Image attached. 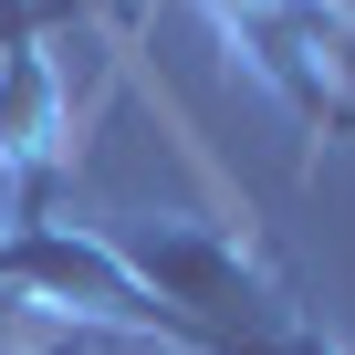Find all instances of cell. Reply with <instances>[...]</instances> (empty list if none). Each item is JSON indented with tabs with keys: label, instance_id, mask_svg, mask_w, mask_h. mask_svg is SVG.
<instances>
[{
	"label": "cell",
	"instance_id": "cell-1",
	"mask_svg": "<svg viewBox=\"0 0 355 355\" xmlns=\"http://www.w3.org/2000/svg\"><path fill=\"white\" fill-rule=\"evenodd\" d=\"M0 282L32 303V324L53 313L63 334H157L178 355H199V324L178 303H157L136 282V261L115 241L73 230V220H11V230H0Z\"/></svg>",
	"mask_w": 355,
	"mask_h": 355
},
{
	"label": "cell",
	"instance_id": "cell-2",
	"mask_svg": "<svg viewBox=\"0 0 355 355\" xmlns=\"http://www.w3.org/2000/svg\"><path fill=\"white\" fill-rule=\"evenodd\" d=\"M63 157H73V105H63L42 32H21V42H0V189H11V220H53Z\"/></svg>",
	"mask_w": 355,
	"mask_h": 355
},
{
	"label": "cell",
	"instance_id": "cell-3",
	"mask_svg": "<svg viewBox=\"0 0 355 355\" xmlns=\"http://www.w3.org/2000/svg\"><path fill=\"white\" fill-rule=\"evenodd\" d=\"M261 355H345V345H334V334H324L313 313H282V334H272Z\"/></svg>",
	"mask_w": 355,
	"mask_h": 355
},
{
	"label": "cell",
	"instance_id": "cell-4",
	"mask_svg": "<svg viewBox=\"0 0 355 355\" xmlns=\"http://www.w3.org/2000/svg\"><path fill=\"white\" fill-rule=\"evenodd\" d=\"M230 11H303V0H209V21H230Z\"/></svg>",
	"mask_w": 355,
	"mask_h": 355
},
{
	"label": "cell",
	"instance_id": "cell-5",
	"mask_svg": "<svg viewBox=\"0 0 355 355\" xmlns=\"http://www.w3.org/2000/svg\"><path fill=\"white\" fill-rule=\"evenodd\" d=\"M334 136H355V94H345V115H334Z\"/></svg>",
	"mask_w": 355,
	"mask_h": 355
},
{
	"label": "cell",
	"instance_id": "cell-6",
	"mask_svg": "<svg viewBox=\"0 0 355 355\" xmlns=\"http://www.w3.org/2000/svg\"><path fill=\"white\" fill-rule=\"evenodd\" d=\"M345 73H355V53H345Z\"/></svg>",
	"mask_w": 355,
	"mask_h": 355
}]
</instances>
